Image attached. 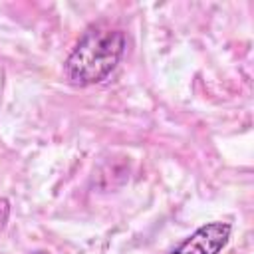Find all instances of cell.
Returning a JSON list of instances; mask_svg holds the SVG:
<instances>
[{"label": "cell", "mask_w": 254, "mask_h": 254, "mask_svg": "<svg viewBox=\"0 0 254 254\" xmlns=\"http://www.w3.org/2000/svg\"><path fill=\"white\" fill-rule=\"evenodd\" d=\"M127 52V36L119 28L91 26L69 52L64 71L71 85L89 87L107 79Z\"/></svg>", "instance_id": "1"}, {"label": "cell", "mask_w": 254, "mask_h": 254, "mask_svg": "<svg viewBox=\"0 0 254 254\" xmlns=\"http://www.w3.org/2000/svg\"><path fill=\"white\" fill-rule=\"evenodd\" d=\"M232 226L228 222H206L198 226L190 236L181 240L169 254H220L228 244Z\"/></svg>", "instance_id": "2"}, {"label": "cell", "mask_w": 254, "mask_h": 254, "mask_svg": "<svg viewBox=\"0 0 254 254\" xmlns=\"http://www.w3.org/2000/svg\"><path fill=\"white\" fill-rule=\"evenodd\" d=\"M8 212H10V202H8V198H0V230H2L4 224H6Z\"/></svg>", "instance_id": "3"}, {"label": "cell", "mask_w": 254, "mask_h": 254, "mask_svg": "<svg viewBox=\"0 0 254 254\" xmlns=\"http://www.w3.org/2000/svg\"><path fill=\"white\" fill-rule=\"evenodd\" d=\"M28 254H50L48 250H32V252H28Z\"/></svg>", "instance_id": "4"}]
</instances>
